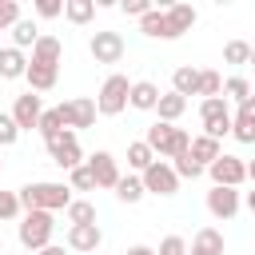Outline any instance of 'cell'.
<instances>
[{
	"instance_id": "cell-30",
	"label": "cell",
	"mask_w": 255,
	"mask_h": 255,
	"mask_svg": "<svg viewBox=\"0 0 255 255\" xmlns=\"http://www.w3.org/2000/svg\"><path fill=\"white\" fill-rule=\"evenodd\" d=\"M68 219H72V227L96 223V207H92L88 199H72V203H68Z\"/></svg>"
},
{
	"instance_id": "cell-17",
	"label": "cell",
	"mask_w": 255,
	"mask_h": 255,
	"mask_svg": "<svg viewBox=\"0 0 255 255\" xmlns=\"http://www.w3.org/2000/svg\"><path fill=\"white\" fill-rule=\"evenodd\" d=\"M60 56H64V44H60L56 36L40 32V40L32 44V64H52V68H60Z\"/></svg>"
},
{
	"instance_id": "cell-12",
	"label": "cell",
	"mask_w": 255,
	"mask_h": 255,
	"mask_svg": "<svg viewBox=\"0 0 255 255\" xmlns=\"http://www.w3.org/2000/svg\"><path fill=\"white\" fill-rule=\"evenodd\" d=\"M207 211H211L215 219H231V215L239 211V191H235V187H211V191H207Z\"/></svg>"
},
{
	"instance_id": "cell-38",
	"label": "cell",
	"mask_w": 255,
	"mask_h": 255,
	"mask_svg": "<svg viewBox=\"0 0 255 255\" xmlns=\"http://www.w3.org/2000/svg\"><path fill=\"white\" fill-rule=\"evenodd\" d=\"M20 215V195L16 191H0V219H16Z\"/></svg>"
},
{
	"instance_id": "cell-20",
	"label": "cell",
	"mask_w": 255,
	"mask_h": 255,
	"mask_svg": "<svg viewBox=\"0 0 255 255\" xmlns=\"http://www.w3.org/2000/svg\"><path fill=\"white\" fill-rule=\"evenodd\" d=\"M187 155H191L199 167H207V163H215V159L223 155V147H219V139H211V135H195L191 147H187Z\"/></svg>"
},
{
	"instance_id": "cell-18",
	"label": "cell",
	"mask_w": 255,
	"mask_h": 255,
	"mask_svg": "<svg viewBox=\"0 0 255 255\" xmlns=\"http://www.w3.org/2000/svg\"><path fill=\"white\" fill-rule=\"evenodd\" d=\"M56 76H60V68H52V64H32V60H28V72H24L28 92H48V88H56Z\"/></svg>"
},
{
	"instance_id": "cell-35",
	"label": "cell",
	"mask_w": 255,
	"mask_h": 255,
	"mask_svg": "<svg viewBox=\"0 0 255 255\" xmlns=\"http://www.w3.org/2000/svg\"><path fill=\"white\" fill-rule=\"evenodd\" d=\"M72 191H96V175H92V167L88 163H80V167H72V183H68Z\"/></svg>"
},
{
	"instance_id": "cell-27",
	"label": "cell",
	"mask_w": 255,
	"mask_h": 255,
	"mask_svg": "<svg viewBox=\"0 0 255 255\" xmlns=\"http://www.w3.org/2000/svg\"><path fill=\"white\" fill-rule=\"evenodd\" d=\"M151 163H155V151H151L143 139H139V143H128V167H135V171L143 175Z\"/></svg>"
},
{
	"instance_id": "cell-33",
	"label": "cell",
	"mask_w": 255,
	"mask_h": 255,
	"mask_svg": "<svg viewBox=\"0 0 255 255\" xmlns=\"http://www.w3.org/2000/svg\"><path fill=\"white\" fill-rule=\"evenodd\" d=\"M195 96H203V100L223 96V80H219V72H199V92H195Z\"/></svg>"
},
{
	"instance_id": "cell-40",
	"label": "cell",
	"mask_w": 255,
	"mask_h": 255,
	"mask_svg": "<svg viewBox=\"0 0 255 255\" xmlns=\"http://www.w3.org/2000/svg\"><path fill=\"white\" fill-rule=\"evenodd\" d=\"M155 255H187V243L179 239V235H167L163 243H159V251Z\"/></svg>"
},
{
	"instance_id": "cell-39",
	"label": "cell",
	"mask_w": 255,
	"mask_h": 255,
	"mask_svg": "<svg viewBox=\"0 0 255 255\" xmlns=\"http://www.w3.org/2000/svg\"><path fill=\"white\" fill-rule=\"evenodd\" d=\"M16 20H20V4H16V0H0V32L12 28Z\"/></svg>"
},
{
	"instance_id": "cell-44",
	"label": "cell",
	"mask_w": 255,
	"mask_h": 255,
	"mask_svg": "<svg viewBox=\"0 0 255 255\" xmlns=\"http://www.w3.org/2000/svg\"><path fill=\"white\" fill-rule=\"evenodd\" d=\"M40 255H64V247H52V243H48V247H44Z\"/></svg>"
},
{
	"instance_id": "cell-9",
	"label": "cell",
	"mask_w": 255,
	"mask_h": 255,
	"mask_svg": "<svg viewBox=\"0 0 255 255\" xmlns=\"http://www.w3.org/2000/svg\"><path fill=\"white\" fill-rule=\"evenodd\" d=\"M48 155H52V163L56 167H80V139H76V131H60V135H52L48 139Z\"/></svg>"
},
{
	"instance_id": "cell-25",
	"label": "cell",
	"mask_w": 255,
	"mask_h": 255,
	"mask_svg": "<svg viewBox=\"0 0 255 255\" xmlns=\"http://www.w3.org/2000/svg\"><path fill=\"white\" fill-rule=\"evenodd\" d=\"M116 199H120V203H139V199H143V179H139V175H120Z\"/></svg>"
},
{
	"instance_id": "cell-5",
	"label": "cell",
	"mask_w": 255,
	"mask_h": 255,
	"mask_svg": "<svg viewBox=\"0 0 255 255\" xmlns=\"http://www.w3.org/2000/svg\"><path fill=\"white\" fill-rule=\"evenodd\" d=\"M199 120H203V135L211 139H223L231 131V112H227V100L223 96H211L199 104Z\"/></svg>"
},
{
	"instance_id": "cell-48",
	"label": "cell",
	"mask_w": 255,
	"mask_h": 255,
	"mask_svg": "<svg viewBox=\"0 0 255 255\" xmlns=\"http://www.w3.org/2000/svg\"><path fill=\"white\" fill-rule=\"evenodd\" d=\"M92 255H100V251H92Z\"/></svg>"
},
{
	"instance_id": "cell-19",
	"label": "cell",
	"mask_w": 255,
	"mask_h": 255,
	"mask_svg": "<svg viewBox=\"0 0 255 255\" xmlns=\"http://www.w3.org/2000/svg\"><path fill=\"white\" fill-rule=\"evenodd\" d=\"M128 104L139 108V112H155V104H159V88H155L151 80H135L131 92H128Z\"/></svg>"
},
{
	"instance_id": "cell-2",
	"label": "cell",
	"mask_w": 255,
	"mask_h": 255,
	"mask_svg": "<svg viewBox=\"0 0 255 255\" xmlns=\"http://www.w3.org/2000/svg\"><path fill=\"white\" fill-rule=\"evenodd\" d=\"M143 143L155 151V155H167V159H175V155H183L187 147H191V135L183 131V128H175V124H151L147 128V135H143Z\"/></svg>"
},
{
	"instance_id": "cell-15",
	"label": "cell",
	"mask_w": 255,
	"mask_h": 255,
	"mask_svg": "<svg viewBox=\"0 0 255 255\" xmlns=\"http://www.w3.org/2000/svg\"><path fill=\"white\" fill-rule=\"evenodd\" d=\"M163 20H167V40H179V36L195 24V8H191V4H171V8L163 12Z\"/></svg>"
},
{
	"instance_id": "cell-6",
	"label": "cell",
	"mask_w": 255,
	"mask_h": 255,
	"mask_svg": "<svg viewBox=\"0 0 255 255\" xmlns=\"http://www.w3.org/2000/svg\"><path fill=\"white\" fill-rule=\"evenodd\" d=\"M60 112V120H64V128L72 131V128H92L96 124V100H88V96H76V100H68V104H60L56 108Z\"/></svg>"
},
{
	"instance_id": "cell-23",
	"label": "cell",
	"mask_w": 255,
	"mask_h": 255,
	"mask_svg": "<svg viewBox=\"0 0 255 255\" xmlns=\"http://www.w3.org/2000/svg\"><path fill=\"white\" fill-rule=\"evenodd\" d=\"M171 92H179L183 100L195 96V92H199V68H187V64L175 68V76H171Z\"/></svg>"
},
{
	"instance_id": "cell-1",
	"label": "cell",
	"mask_w": 255,
	"mask_h": 255,
	"mask_svg": "<svg viewBox=\"0 0 255 255\" xmlns=\"http://www.w3.org/2000/svg\"><path fill=\"white\" fill-rule=\"evenodd\" d=\"M16 195H20L24 211H60V207L68 211V203H72V187L68 183H48V179L44 183H24Z\"/></svg>"
},
{
	"instance_id": "cell-32",
	"label": "cell",
	"mask_w": 255,
	"mask_h": 255,
	"mask_svg": "<svg viewBox=\"0 0 255 255\" xmlns=\"http://www.w3.org/2000/svg\"><path fill=\"white\" fill-rule=\"evenodd\" d=\"M223 60H227V64H247V60H251V44H247V40H227Z\"/></svg>"
},
{
	"instance_id": "cell-31",
	"label": "cell",
	"mask_w": 255,
	"mask_h": 255,
	"mask_svg": "<svg viewBox=\"0 0 255 255\" xmlns=\"http://www.w3.org/2000/svg\"><path fill=\"white\" fill-rule=\"evenodd\" d=\"M36 128H40V135H44V143H48V139H52V135H60V131H68V128H64V120H60V112H56V108H48V112H44V116H40V124H36Z\"/></svg>"
},
{
	"instance_id": "cell-11",
	"label": "cell",
	"mask_w": 255,
	"mask_h": 255,
	"mask_svg": "<svg viewBox=\"0 0 255 255\" xmlns=\"http://www.w3.org/2000/svg\"><path fill=\"white\" fill-rule=\"evenodd\" d=\"M40 116H44V108H40V96H36V92L16 96V104H12V120H16L20 131H32V128L40 124Z\"/></svg>"
},
{
	"instance_id": "cell-21",
	"label": "cell",
	"mask_w": 255,
	"mask_h": 255,
	"mask_svg": "<svg viewBox=\"0 0 255 255\" xmlns=\"http://www.w3.org/2000/svg\"><path fill=\"white\" fill-rule=\"evenodd\" d=\"M187 255H223V235H219L215 227H199Z\"/></svg>"
},
{
	"instance_id": "cell-16",
	"label": "cell",
	"mask_w": 255,
	"mask_h": 255,
	"mask_svg": "<svg viewBox=\"0 0 255 255\" xmlns=\"http://www.w3.org/2000/svg\"><path fill=\"white\" fill-rule=\"evenodd\" d=\"M100 227L96 223H84V227H68V247L72 251H84V255H92V251H100Z\"/></svg>"
},
{
	"instance_id": "cell-7",
	"label": "cell",
	"mask_w": 255,
	"mask_h": 255,
	"mask_svg": "<svg viewBox=\"0 0 255 255\" xmlns=\"http://www.w3.org/2000/svg\"><path fill=\"white\" fill-rule=\"evenodd\" d=\"M207 171H211V179H215V187H239L243 179H247V163L239 159V155H219L215 163H207Z\"/></svg>"
},
{
	"instance_id": "cell-34",
	"label": "cell",
	"mask_w": 255,
	"mask_h": 255,
	"mask_svg": "<svg viewBox=\"0 0 255 255\" xmlns=\"http://www.w3.org/2000/svg\"><path fill=\"white\" fill-rule=\"evenodd\" d=\"M171 171H175L179 179H199V175H203V167H199V163H195V159H191L187 151H183V155H175V163H171Z\"/></svg>"
},
{
	"instance_id": "cell-47",
	"label": "cell",
	"mask_w": 255,
	"mask_h": 255,
	"mask_svg": "<svg viewBox=\"0 0 255 255\" xmlns=\"http://www.w3.org/2000/svg\"><path fill=\"white\" fill-rule=\"evenodd\" d=\"M247 64H251V68H255V44H251V60H247Z\"/></svg>"
},
{
	"instance_id": "cell-37",
	"label": "cell",
	"mask_w": 255,
	"mask_h": 255,
	"mask_svg": "<svg viewBox=\"0 0 255 255\" xmlns=\"http://www.w3.org/2000/svg\"><path fill=\"white\" fill-rule=\"evenodd\" d=\"M16 139H20V128H16V120L0 112V147H12Z\"/></svg>"
},
{
	"instance_id": "cell-22",
	"label": "cell",
	"mask_w": 255,
	"mask_h": 255,
	"mask_svg": "<svg viewBox=\"0 0 255 255\" xmlns=\"http://www.w3.org/2000/svg\"><path fill=\"white\" fill-rule=\"evenodd\" d=\"M24 72H28L24 52H20V48H0V76H4V80H20Z\"/></svg>"
},
{
	"instance_id": "cell-24",
	"label": "cell",
	"mask_w": 255,
	"mask_h": 255,
	"mask_svg": "<svg viewBox=\"0 0 255 255\" xmlns=\"http://www.w3.org/2000/svg\"><path fill=\"white\" fill-rule=\"evenodd\" d=\"M183 108H187V100H183L179 92H167V96H159V104H155V112H159V124H175V120L183 116Z\"/></svg>"
},
{
	"instance_id": "cell-43",
	"label": "cell",
	"mask_w": 255,
	"mask_h": 255,
	"mask_svg": "<svg viewBox=\"0 0 255 255\" xmlns=\"http://www.w3.org/2000/svg\"><path fill=\"white\" fill-rule=\"evenodd\" d=\"M124 255H155V251H151V247H143V243H135V247H128Z\"/></svg>"
},
{
	"instance_id": "cell-28",
	"label": "cell",
	"mask_w": 255,
	"mask_h": 255,
	"mask_svg": "<svg viewBox=\"0 0 255 255\" xmlns=\"http://www.w3.org/2000/svg\"><path fill=\"white\" fill-rule=\"evenodd\" d=\"M64 16L72 24H88L96 16V0H64Z\"/></svg>"
},
{
	"instance_id": "cell-26",
	"label": "cell",
	"mask_w": 255,
	"mask_h": 255,
	"mask_svg": "<svg viewBox=\"0 0 255 255\" xmlns=\"http://www.w3.org/2000/svg\"><path fill=\"white\" fill-rule=\"evenodd\" d=\"M36 40H40V28H36L32 20H16V24H12V48L24 52V48H32Z\"/></svg>"
},
{
	"instance_id": "cell-3",
	"label": "cell",
	"mask_w": 255,
	"mask_h": 255,
	"mask_svg": "<svg viewBox=\"0 0 255 255\" xmlns=\"http://www.w3.org/2000/svg\"><path fill=\"white\" fill-rule=\"evenodd\" d=\"M52 231H56V219H52V211H28L24 219H20V247H28V251H44L48 243H52Z\"/></svg>"
},
{
	"instance_id": "cell-36",
	"label": "cell",
	"mask_w": 255,
	"mask_h": 255,
	"mask_svg": "<svg viewBox=\"0 0 255 255\" xmlns=\"http://www.w3.org/2000/svg\"><path fill=\"white\" fill-rule=\"evenodd\" d=\"M223 92H227L231 100H239V104H243V100H251V84H247L243 76H231V80L223 84Z\"/></svg>"
},
{
	"instance_id": "cell-45",
	"label": "cell",
	"mask_w": 255,
	"mask_h": 255,
	"mask_svg": "<svg viewBox=\"0 0 255 255\" xmlns=\"http://www.w3.org/2000/svg\"><path fill=\"white\" fill-rule=\"evenodd\" d=\"M247 179H251V183H255V159H251V163H247Z\"/></svg>"
},
{
	"instance_id": "cell-46",
	"label": "cell",
	"mask_w": 255,
	"mask_h": 255,
	"mask_svg": "<svg viewBox=\"0 0 255 255\" xmlns=\"http://www.w3.org/2000/svg\"><path fill=\"white\" fill-rule=\"evenodd\" d=\"M247 207H251V211H255V191H247Z\"/></svg>"
},
{
	"instance_id": "cell-8",
	"label": "cell",
	"mask_w": 255,
	"mask_h": 255,
	"mask_svg": "<svg viewBox=\"0 0 255 255\" xmlns=\"http://www.w3.org/2000/svg\"><path fill=\"white\" fill-rule=\"evenodd\" d=\"M139 179H143V191H151V195H175V191H179V175H175L171 163H163V159H155Z\"/></svg>"
},
{
	"instance_id": "cell-4",
	"label": "cell",
	"mask_w": 255,
	"mask_h": 255,
	"mask_svg": "<svg viewBox=\"0 0 255 255\" xmlns=\"http://www.w3.org/2000/svg\"><path fill=\"white\" fill-rule=\"evenodd\" d=\"M128 92H131V84H128V76H108L104 80V88H100V96H96V112L100 116H120L124 108H128Z\"/></svg>"
},
{
	"instance_id": "cell-13",
	"label": "cell",
	"mask_w": 255,
	"mask_h": 255,
	"mask_svg": "<svg viewBox=\"0 0 255 255\" xmlns=\"http://www.w3.org/2000/svg\"><path fill=\"white\" fill-rule=\"evenodd\" d=\"M231 135L239 143H255V96L239 104V112L231 116Z\"/></svg>"
},
{
	"instance_id": "cell-42",
	"label": "cell",
	"mask_w": 255,
	"mask_h": 255,
	"mask_svg": "<svg viewBox=\"0 0 255 255\" xmlns=\"http://www.w3.org/2000/svg\"><path fill=\"white\" fill-rule=\"evenodd\" d=\"M120 8H124L128 16H147V12H151V4H147V0H124Z\"/></svg>"
},
{
	"instance_id": "cell-10",
	"label": "cell",
	"mask_w": 255,
	"mask_h": 255,
	"mask_svg": "<svg viewBox=\"0 0 255 255\" xmlns=\"http://www.w3.org/2000/svg\"><path fill=\"white\" fill-rule=\"evenodd\" d=\"M88 48H92L96 64H120L124 60V36L120 32H96Z\"/></svg>"
},
{
	"instance_id": "cell-14",
	"label": "cell",
	"mask_w": 255,
	"mask_h": 255,
	"mask_svg": "<svg viewBox=\"0 0 255 255\" xmlns=\"http://www.w3.org/2000/svg\"><path fill=\"white\" fill-rule=\"evenodd\" d=\"M88 167H92V175H96V187H116V183H120V167H116L112 151H96V155L88 159Z\"/></svg>"
},
{
	"instance_id": "cell-29",
	"label": "cell",
	"mask_w": 255,
	"mask_h": 255,
	"mask_svg": "<svg viewBox=\"0 0 255 255\" xmlns=\"http://www.w3.org/2000/svg\"><path fill=\"white\" fill-rule=\"evenodd\" d=\"M139 32L143 36H155V40H167V20H163V12H147V16H139Z\"/></svg>"
},
{
	"instance_id": "cell-41",
	"label": "cell",
	"mask_w": 255,
	"mask_h": 255,
	"mask_svg": "<svg viewBox=\"0 0 255 255\" xmlns=\"http://www.w3.org/2000/svg\"><path fill=\"white\" fill-rule=\"evenodd\" d=\"M60 12H64V0H36V16L52 20V16H60Z\"/></svg>"
}]
</instances>
